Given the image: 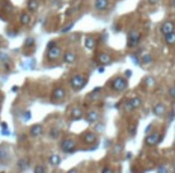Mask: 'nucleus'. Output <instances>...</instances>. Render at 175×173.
I'll list each match as a JSON object with an SVG mask.
<instances>
[{"mask_svg": "<svg viewBox=\"0 0 175 173\" xmlns=\"http://www.w3.org/2000/svg\"><path fill=\"white\" fill-rule=\"evenodd\" d=\"M141 41V33L139 31H132L128 35V38H127V46L128 47H136Z\"/></svg>", "mask_w": 175, "mask_h": 173, "instance_id": "nucleus-1", "label": "nucleus"}, {"mask_svg": "<svg viewBox=\"0 0 175 173\" xmlns=\"http://www.w3.org/2000/svg\"><path fill=\"white\" fill-rule=\"evenodd\" d=\"M70 83H71V86L74 89H80V88H83V86L86 84V78L84 77V75L77 74V75H75V77L71 78Z\"/></svg>", "mask_w": 175, "mask_h": 173, "instance_id": "nucleus-2", "label": "nucleus"}, {"mask_svg": "<svg viewBox=\"0 0 175 173\" xmlns=\"http://www.w3.org/2000/svg\"><path fill=\"white\" fill-rule=\"evenodd\" d=\"M127 85H128V83H127V80L124 78L122 77H117L113 82H112V88L117 92H122L124 90L127 88Z\"/></svg>", "mask_w": 175, "mask_h": 173, "instance_id": "nucleus-3", "label": "nucleus"}, {"mask_svg": "<svg viewBox=\"0 0 175 173\" xmlns=\"http://www.w3.org/2000/svg\"><path fill=\"white\" fill-rule=\"evenodd\" d=\"M75 148H76V143L71 139H65L61 143V149L63 151H66V153H72L75 150Z\"/></svg>", "mask_w": 175, "mask_h": 173, "instance_id": "nucleus-4", "label": "nucleus"}, {"mask_svg": "<svg viewBox=\"0 0 175 173\" xmlns=\"http://www.w3.org/2000/svg\"><path fill=\"white\" fill-rule=\"evenodd\" d=\"M161 141V138H160V134L159 132H153V134H150L147 135V138L145 140L146 145H148V147H152V145H156Z\"/></svg>", "mask_w": 175, "mask_h": 173, "instance_id": "nucleus-5", "label": "nucleus"}, {"mask_svg": "<svg viewBox=\"0 0 175 173\" xmlns=\"http://www.w3.org/2000/svg\"><path fill=\"white\" fill-rule=\"evenodd\" d=\"M174 28H175V26H174V23L173 22H170V20H166L165 23H162V26H161V33L164 35V36H166V35H169V33H171V32H174Z\"/></svg>", "mask_w": 175, "mask_h": 173, "instance_id": "nucleus-6", "label": "nucleus"}, {"mask_svg": "<svg viewBox=\"0 0 175 173\" xmlns=\"http://www.w3.org/2000/svg\"><path fill=\"white\" fill-rule=\"evenodd\" d=\"M61 56V48L60 47H51L48 48V59L50 60H56V59H58Z\"/></svg>", "mask_w": 175, "mask_h": 173, "instance_id": "nucleus-7", "label": "nucleus"}, {"mask_svg": "<svg viewBox=\"0 0 175 173\" xmlns=\"http://www.w3.org/2000/svg\"><path fill=\"white\" fill-rule=\"evenodd\" d=\"M152 112L155 113L156 116H162V115H165L166 108H165V106H164L162 103H156L155 106H153V108H152Z\"/></svg>", "mask_w": 175, "mask_h": 173, "instance_id": "nucleus-8", "label": "nucleus"}, {"mask_svg": "<svg viewBox=\"0 0 175 173\" xmlns=\"http://www.w3.org/2000/svg\"><path fill=\"white\" fill-rule=\"evenodd\" d=\"M65 96H66V92L63 88H56L52 92V98L54 99H62L65 98Z\"/></svg>", "mask_w": 175, "mask_h": 173, "instance_id": "nucleus-9", "label": "nucleus"}, {"mask_svg": "<svg viewBox=\"0 0 175 173\" xmlns=\"http://www.w3.org/2000/svg\"><path fill=\"white\" fill-rule=\"evenodd\" d=\"M108 4H109V0H95V8H97V10L107 9Z\"/></svg>", "mask_w": 175, "mask_h": 173, "instance_id": "nucleus-10", "label": "nucleus"}, {"mask_svg": "<svg viewBox=\"0 0 175 173\" xmlns=\"http://www.w3.org/2000/svg\"><path fill=\"white\" fill-rule=\"evenodd\" d=\"M95 140H97V136H95V134L92 132V131H88L85 132V135H84V141H85L86 144H92L94 143Z\"/></svg>", "mask_w": 175, "mask_h": 173, "instance_id": "nucleus-11", "label": "nucleus"}, {"mask_svg": "<svg viewBox=\"0 0 175 173\" xmlns=\"http://www.w3.org/2000/svg\"><path fill=\"white\" fill-rule=\"evenodd\" d=\"M98 117H99V113H98L97 111H90V112H88V115H86L85 118H86L88 122L92 123V122H95V121H97Z\"/></svg>", "mask_w": 175, "mask_h": 173, "instance_id": "nucleus-12", "label": "nucleus"}, {"mask_svg": "<svg viewBox=\"0 0 175 173\" xmlns=\"http://www.w3.org/2000/svg\"><path fill=\"white\" fill-rule=\"evenodd\" d=\"M99 62L104 64V65H108V64L112 62V57H110L108 53H100L99 55Z\"/></svg>", "mask_w": 175, "mask_h": 173, "instance_id": "nucleus-13", "label": "nucleus"}, {"mask_svg": "<svg viewBox=\"0 0 175 173\" xmlns=\"http://www.w3.org/2000/svg\"><path fill=\"white\" fill-rule=\"evenodd\" d=\"M83 117V111L80 110V108H72L71 110V118L72 120H79V118H81Z\"/></svg>", "mask_w": 175, "mask_h": 173, "instance_id": "nucleus-14", "label": "nucleus"}, {"mask_svg": "<svg viewBox=\"0 0 175 173\" xmlns=\"http://www.w3.org/2000/svg\"><path fill=\"white\" fill-rule=\"evenodd\" d=\"M29 132H31L32 136H38V135L42 132V126L41 125H33L31 127Z\"/></svg>", "mask_w": 175, "mask_h": 173, "instance_id": "nucleus-15", "label": "nucleus"}, {"mask_svg": "<svg viewBox=\"0 0 175 173\" xmlns=\"http://www.w3.org/2000/svg\"><path fill=\"white\" fill-rule=\"evenodd\" d=\"M63 60H65V62L67 64H71L75 61V53H74L72 51H67L65 53V57H63Z\"/></svg>", "mask_w": 175, "mask_h": 173, "instance_id": "nucleus-16", "label": "nucleus"}, {"mask_svg": "<svg viewBox=\"0 0 175 173\" xmlns=\"http://www.w3.org/2000/svg\"><path fill=\"white\" fill-rule=\"evenodd\" d=\"M50 163L52 164V165H58L61 163V158L58 156L57 154H52L51 156H50Z\"/></svg>", "mask_w": 175, "mask_h": 173, "instance_id": "nucleus-17", "label": "nucleus"}, {"mask_svg": "<svg viewBox=\"0 0 175 173\" xmlns=\"http://www.w3.org/2000/svg\"><path fill=\"white\" fill-rule=\"evenodd\" d=\"M130 103L132 105V107H133V110H135V108H139L142 105V101H141V98H139V97H133V98L130 101Z\"/></svg>", "mask_w": 175, "mask_h": 173, "instance_id": "nucleus-18", "label": "nucleus"}, {"mask_svg": "<svg viewBox=\"0 0 175 173\" xmlns=\"http://www.w3.org/2000/svg\"><path fill=\"white\" fill-rule=\"evenodd\" d=\"M28 9L32 10V12H36L38 9V2L37 0H29L28 2Z\"/></svg>", "mask_w": 175, "mask_h": 173, "instance_id": "nucleus-19", "label": "nucleus"}, {"mask_svg": "<svg viewBox=\"0 0 175 173\" xmlns=\"http://www.w3.org/2000/svg\"><path fill=\"white\" fill-rule=\"evenodd\" d=\"M165 41H166V43H169V45H174L175 43V32H171V33L166 35Z\"/></svg>", "mask_w": 175, "mask_h": 173, "instance_id": "nucleus-20", "label": "nucleus"}, {"mask_svg": "<svg viewBox=\"0 0 175 173\" xmlns=\"http://www.w3.org/2000/svg\"><path fill=\"white\" fill-rule=\"evenodd\" d=\"M29 22H31V17L27 13H23L22 15H20V23L22 24L27 26V24H29Z\"/></svg>", "mask_w": 175, "mask_h": 173, "instance_id": "nucleus-21", "label": "nucleus"}, {"mask_svg": "<svg viewBox=\"0 0 175 173\" xmlns=\"http://www.w3.org/2000/svg\"><path fill=\"white\" fill-rule=\"evenodd\" d=\"M85 47L86 48H94L95 47V40L94 38H92V37H88V38L85 40Z\"/></svg>", "mask_w": 175, "mask_h": 173, "instance_id": "nucleus-22", "label": "nucleus"}, {"mask_svg": "<svg viewBox=\"0 0 175 173\" xmlns=\"http://www.w3.org/2000/svg\"><path fill=\"white\" fill-rule=\"evenodd\" d=\"M141 61H142V64H145V65L150 64V62L152 61V56L150 55V53H146V55H144V56H142Z\"/></svg>", "mask_w": 175, "mask_h": 173, "instance_id": "nucleus-23", "label": "nucleus"}, {"mask_svg": "<svg viewBox=\"0 0 175 173\" xmlns=\"http://www.w3.org/2000/svg\"><path fill=\"white\" fill-rule=\"evenodd\" d=\"M144 84H145L146 86H148V88H150V86H153V85H155V79L151 78V77H147V78L145 79Z\"/></svg>", "mask_w": 175, "mask_h": 173, "instance_id": "nucleus-24", "label": "nucleus"}, {"mask_svg": "<svg viewBox=\"0 0 175 173\" xmlns=\"http://www.w3.org/2000/svg\"><path fill=\"white\" fill-rule=\"evenodd\" d=\"M18 167H19L20 169H25L28 167V160L27 159H20L18 162Z\"/></svg>", "mask_w": 175, "mask_h": 173, "instance_id": "nucleus-25", "label": "nucleus"}, {"mask_svg": "<svg viewBox=\"0 0 175 173\" xmlns=\"http://www.w3.org/2000/svg\"><path fill=\"white\" fill-rule=\"evenodd\" d=\"M58 135H60V131H58V129H51V131H50V136L51 138H58Z\"/></svg>", "mask_w": 175, "mask_h": 173, "instance_id": "nucleus-26", "label": "nucleus"}, {"mask_svg": "<svg viewBox=\"0 0 175 173\" xmlns=\"http://www.w3.org/2000/svg\"><path fill=\"white\" fill-rule=\"evenodd\" d=\"M34 172H36V173L46 172V168H45V167H42V165H37V167H36V168H34Z\"/></svg>", "mask_w": 175, "mask_h": 173, "instance_id": "nucleus-27", "label": "nucleus"}, {"mask_svg": "<svg viewBox=\"0 0 175 173\" xmlns=\"http://www.w3.org/2000/svg\"><path fill=\"white\" fill-rule=\"evenodd\" d=\"M169 94H170L171 98H175V85L170 86V89H169Z\"/></svg>", "mask_w": 175, "mask_h": 173, "instance_id": "nucleus-28", "label": "nucleus"}, {"mask_svg": "<svg viewBox=\"0 0 175 173\" xmlns=\"http://www.w3.org/2000/svg\"><path fill=\"white\" fill-rule=\"evenodd\" d=\"M124 107H126V111H132V110H133V107H132V105L130 103V101L124 105Z\"/></svg>", "mask_w": 175, "mask_h": 173, "instance_id": "nucleus-29", "label": "nucleus"}, {"mask_svg": "<svg viewBox=\"0 0 175 173\" xmlns=\"http://www.w3.org/2000/svg\"><path fill=\"white\" fill-rule=\"evenodd\" d=\"M33 45H34L33 38H28L27 41H25V46H33Z\"/></svg>", "mask_w": 175, "mask_h": 173, "instance_id": "nucleus-30", "label": "nucleus"}, {"mask_svg": "<svg viewBox=\"0 0 175 173\" xmlns=\"http://www.w3.org/2000/svg\"><path fill=\"white\" fill-rule=\"evenodd\" d=\"M72 27H74V23H71V24H69V26L66 27V28H63V31H62V32H63V33H66V32H69V31H70V29L72 28Z\"/></svg>", "mask_w": 175, "mask_h": 173, "instance_id": "nucleus-31", "label": "nucleus"}, {"mask_svg": "<svg viewBox=\"0 0 175 173\" xmlns=\"http://www.w3.org/2000/svg\"><path fill=\"white\" fill-rule=\"evenodd\" d=\"M147 2L150 3V4H152V5H156V4L160 3V0H147Z\"/></svg>", "mask_w": 175, "mask_h": 173, "instance_id": "nucleus-32", "label": "nucleus"}, {"mask_svg": "<svg viewBox=\"0 0 175 173\" xmlns=\"http://www.w3.org/2000/svg\"><path fill=\"white\" fill-rule=\"evenodd\" d=\"M157 171L159 172H168V168H166V167H159Z\"/></svg>", "mask_w": 175, "mask_h": 173, "instance_id": "nucleus-33", "label": "nucleus"}, {"mask_svg": "<svg viewBox=\"0 0 175 173\" xmlns=\"http://www.w3.org/2000/svg\"><path fill=\"white\" fill-rule=\"evenodd\" d=\"M97 130H98V131H103V130H104V125H102V123H99V125L97 126Z\"/></svg>", "mask_w": 175, "mask_h": 173, "instance_id": "nucleus-34", "label": "nucleus"}, {"mask_svg": "<svg viewBox=\"0 0 175 173\" xmlns=\"http://www.w3.org/2000/svg\"><path fill=\"white\" fill-rule=\"evenodd\" d=\"M174 117H175V112L173 111V112H170V116H169V121H171V120H174Z\"/></svg>", "mask_w": 175, "mask_h": 173, "instance_id": "nucleus-35", "label": "nucleus"}, {"mask_svg": "<svg viewBox=\"0 0 175 173\" xmlns=\"http://www.w3.org/2000/svg\"><path fill=\"white\" fill-rule=\"evenodd\" d=\"M121 149H122V145H117V147L114 148V151H115V153H117V154H118V151H119Z\"/></svg>", "mask_w": 175, "mask_h": 173, "instance_id": "nucleus-36", "label": "nucleus"}, {"mask_svg": "<svg viewBox=\"0 0 175 173\" xmlns=\"http://www.w3.org/2000/svg\"><path fill=\"white\" fill-rule=\"evenodd\" d=\"M55 46H56V42H50V43H48V48L55 47Z\"/></svg>", "mask_w": 175, "mask_h": 173, "instance_id": "nucleus-37", "label": "nucleus"}, {"mask_svg": "<svg viewBox=\"0 0 175 173\" xmlns=\"http://www.w3.org/2000/svg\"><path fill=\"white\" fill-rule=\"evenodd\" d=\"M102 172H112V169H109V168H103Z\"/></svg>", "mask_w": 175, "mask_h": 173, "instance_id": "nucleus-38", "label": "nucleus"}, {"mask_svg": "<svg viewBox=\"0 0 175 173\" xmlns=\"http://www.w3.org/2000/svg\"><path fill=\"white\" fill-rule=\"evenodd\" d=\"M98 71H99V73H104V68H99Z\"/></svg>", "mask_w": 175, "mask_h": 173, "instance_id": "nucleus-39", "label": "nucleus"}, {"mask_svg": "<svg viewBox=\"0 0 175 173\" xmlns=\"http://www.w3.org/2000/svg\"><path fill=\"white\" fill-rule=\"evenodd\" d=\"M126 75H127V77H130V75H131V71H130V70H127V73H126Z\"/></svg>", "mask_w": 175, "mask_h": 173, "instance_id": "nucleus-40", "label": "nucleus"}, {"mask_svg": "<svg viewBox=\"0 0 175 173\" xmlns=\"http://www.w3.org/2000/svg\"><path fill=\"white\" fill-rule=\"evenodd\" d=\"M1 99H3V96H1V94H0V101H1Z\"/></svg>", "mask_w": 175, "mask_h": 173, "instance_id": "nucleus-41", "label": "nucleus"}, {"mask_svg": "<svg viewBox=\"0 0 175 173\" xmlns=\"http://www.w3.org/2000/svg\"><path fill=\"white\" fill-rule=\"evenodd\" d=\"M173 5H174V7H175V0H173Z\"/></svg>", "mask_w": 175, "mask_h": 173, "instance_id": "nucleus-42", "label": "nucleus"}, {"mask_svg": "<svg viewBox=\"0 0 175 173\" xmlns=\"http://www.w3.org/2000/svg\"><path fill=\"white\" fill-rule=\"evenodd\" d=\"M0 153H1V151H0ZM0 159H1V154H0Z\"/></svg>", "mask_w": 175, "mask_h": 173, "instance_id": "nucleus-43", "label": "nucleus"}, {"mask_svg": "<svg viewBox=\"0 0 175 173\" xmlns=\"http://www.w3.org/2000/svg\"><path fill=\"white\" fill-rule=\"evenodd\" d=\"M0 45H1V41H0Z\"/></svg>", "mask_w": 175, "mask_h": 173, "instance_id": "nucleus-44", "label": "nucleus"}, {"mask_svg": "<svg viewBox=\"0 0 175 173\" xmlns=\"http://www.w3.org/2000/svg\"><path fill=\"white\" fill-rule=\"evenodd\" d=\"M174 171H175V169H174Z\"/></svg>", "mask_w": 175, "mask_h": 173, "instance_id": "nucleus-45", "label": "nucleus"}]
</instances>
